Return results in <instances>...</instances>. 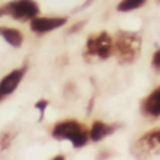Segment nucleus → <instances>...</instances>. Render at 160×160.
I'll return each instance as SVG.
<instances>
[{
  "label": "nucleus",
  "mask_w": 160,
  "mask_h": 160,
  "mask_svg": "<svg viewBox=\"0 0 160 160\" xmlns=\"http://www.w3.org/2000/svg\"><path fill=\"white\" fill-rule=\"evenodd\" d=\"M142 38L135 31L121 30L114 37V52L117 61L122 65L133 63L141 55Z\"/></svg>",
  "instance_id": "nucleus-1"
},
{
  "label": "nucleus",
  "mask_w": 160,
  "mask_h": 160,
  "mask_svg": "<svg viewBox=\"0 0 160 160\" xmlns=\"http://www.w3.org/2000/svg\"><path fill=\"white\" fill-rule=\"evenodd\" d=\"M52 136L58 141H69L75 149L86 146L90 139L88 128L76 119H65L53 125Z\"/></svg>",
  "instance_id": "nucleus-2"
},
{
  "label": "nucleus",
  "mask_w": 160,
  "mask_h": 160,
  "mask_svg": "<svg viewBox=\"0 0 160 160\" xmlns=\"http://www.w3.org/2000/svg\"><path fill=\"white\" fill-rule=\"evenodd\" d=\"M114 52V38L107 31L91 34L87 37L86 41V58H98L101 61H105L110 56H112Z\"/></svg>",
  "instance_id": "nucleus-3"
},
{
  "label": "nucleus",
  "mask_w": 160,
  "mask_h": 160,
  "mask_svg": "<svg viewBox=\"0 0 160 160\" xmlns=\"http://www.w3.org/2000/svg\"><path fill=\"white\" fill-rule=\"evenodd\" d=\"M2 13L17 21H28L38 16L39 7L35 0H11L3 6Z\"/></svg>",
  "instance_id": "nucleus-4"
},
{
  "label": "nucleus",
  "mask_w": 160,
  "mask_h": 160,
  "mask_svg": "<svg viewBox=\"0 0 160 160\" xmlns=\"http://www.w3.org/2000/svg\"><path fill=\"white\" fill-rule=\"evenodd\" d=\"M132 153L136 158H148L150 155L160 153V128H155L143 133L136 141Z\"/></svg>",
  "instance_id": "nucleus-5"
},
{
  "label": "nucleus",
  "mask_w": 160,
  "mask_h": 160,
  "mask_svg": "<svg viewBox=\"0 0 160 160\" xmlns=\"http://www.w3.org/2000/svg\"><path fill=\"white\" fill-rule=\"evenodd\" d=\"M68 22L66 17H34L30 22V28L35 34H47L56 28L63 27Z\"/></svg>",
  "instance_id": "nucleus-6"
},
{
  "label": "nucleus",
  "mask_w": 160,
  "mask_h": 160,
  "mask_svg": "<svg viewBox=\"0 0 160 160\" xmlns=\"http://www.w3.org/2000/svg\"><path fill=\"white\" fill-rule=\"evenodd\" d=\"M25 72H27V68H18V69L11 70L0 80V101H3L6 97H8L17 90L21 80L24 79Z\"/></svg>",
  "instance_id": "nucleus-7"
},
{
  "label": "nucleus",
  "mask_w": 160,
  "mask_h": 160,
  "mask_svg": "<svg viewBox=\"0 0 160 160\" xmlns=\"http://www.w3.org/2000/svg\"><path fill=\"white\" fill-rule=\"evenodd\" d=\"M141 111L143 115L150 118H159L160 117V86L150 91L148 97H145L141 104Z\"/></svg>",
  "instance_id": "nucleus-8"
},
{
  "label": "nucleus",
  "mask_w": 160,
  "mask_h": 160,
  "mask_svg": "<svg viewBox=\"0 0 160 160\" xmlns=\"http://www.w3.org/2000/svg\"><path fill=\"white\" fill-rule=\"evenodd\" d=\"M119 127H121L119 124H108V122H102V121H94V124L88 129V135H90L91 142H100L101 139L112 135Z\"/></svg>",
  "instance_id": "nucleus-9"
},
{
  "label": "nucleus",
  "mask_w": 160,
  "mask_h": 160,
  "mask_svg": "<svg viewBox=\"0 0 160 160\" xmlns=\"http://www.w3.org/2000/svg\"><path fill=\"white\" fill-rule=\"evenodd\" d=\"M0 37L13 48H20L22 45V42H24V35L17 28L0 27Z\"/></svg>",
  "instance_id": "nucleus-10"
},
{
  "label": "nucleus",
  "mask_w": 160,
  "mask_h": 160,
  "mask_svg": "<svg viewBox=\"0 0 160 160\" xmlns=\"http://www.w3.org/2000/svg\"><path fill=\"white\" fill-rule=\"evenodd\" d=\"M146 2L148 0H121L117 6V10L121 11V13H128V11L141 8Z\"/></svg>",
  "instance_id": "nucleus-11"
},
{
  "label": "nucleus",
  "mask_w": 160,
  "mask_h": 160,
  "mask_svg": "<svg viewBox=\"0 0 160 160\" xmlns=\"http://www.w3.org/2000/svg\"><path fill=\"white\" fill-rule=\"evenodd\" d=\"M13 138H14V135L11 132H3L2 135H0V150H6V149H8L10 148V145H11V142H13Z\"/></svg>",
  "instance_id": "nucleus-12"
},
{
  "label": "nucleus",
  "mask_w": 160,
  "mask_h": 160,
  "mask_svg": "<svg viewBox=\"0 0 160 160\" xmlns=\"http://www.w3.org/2000/svg\"><path fill=\"white\" fill-rule=\"evenodd\" d=\"M48 104H49V102H48L47 100H39V101L35 104V108L39 111V119L44 118V114H45V111H47Z\"/></svg>",
  "instance_id": "nucleus-13"
},
{
  "label": "nucleus",
  "mask_w": 160,
  "mask_h": 160,
  "mask_svg": "<svg viewBox=\"0 0 160 160\" xmlns=\"http://www.w3.org/2000/svg\"><path fill=\"white\" fill-rule=\"evenodd\" d=\"M152 66L155 68L158 72H160V49L156 51L155 55H153V58H152Z\"/></svg>",
  "instance_id": "nucleus-14"
},
{
  "label": "nucleus",
  "mask_w": 160,
  "mask_h": 160,
  "mask_svg": "<svg viewBox=\"0 0 160 160\" xmlns=\"http://www.w3.org/2000/svg\"><path fill=\"white\" fill-rule=\"evenodd\" d=\"M93 2H94V0H86V3L83 4V7H87V6L90 4V3H93Z\"/></svg>",
  "instance_id": "nucleus-15"
},
{
  "label": "nucleus",
  "mask_w": 160,
  "mask_h": 160,
  "mask_svg": "<svg viewBox=\"0 0 160 160\" xmlns=\"http://www.w3.org/2000/svg\"><path fill=\"white\" fill-rule=\"evenodd\" d=\"M2 14H3V13H2V8H0V16H2Z\"/></svg>",
  "instance_id": "nucleus-16"
},
{
  "label": "nucleus",
  "mask_w": 160,
  "mask_h": 160,
  "mask_svg": "<svg viewBox=\"0 0 160 160\" xmlns=\"http://www.w3.org/2000/svg\"><path fill=\"white\" fill-rule=\"evenodd\" d=\"M156 2H158V3H160V0H156Z\"/></svg>",
  "instance_id": "nucleus-17"
}]
</instances>
